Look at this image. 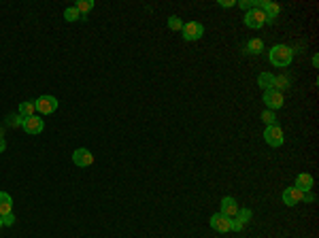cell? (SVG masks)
Listing matches in <instances>:
<instances>
[{
	"label": "cell",
	"instance_id": "obj_18",
	"mask_svg": "<svg viewBox=\"0 0 319 238\" xmlns=\"http://www.w3.org/2000/svg\"><path fill=\"white\" fill-rule=\"evenodd\" d=\"M260 51H264V43H262L260 38H251V41L247 43V53H255V55H258Z\"/></svg>",
	"mask_w": 319,
	"mask_h": 238
},
{
	"label": "cell",
	"instance_id": "obj_1",
	"mask_svg": "<svg viewBox=\"0 0 319 238\" xmlns=\"http://www.w3.org/2000/svg\"><path fill=\"white\" fill-rule=\"evenodd\" d=\"M292 58H294V51L290 49L287 45H275L273 49L268 51V60L270 64L277 66V68H285L292 64Z\"/></svg>",
	"mask_w": 319,
	"mask_h": 238
},
{
	"label": "cell",
	"instance_id": "obj_25",
	"mask_svg": "<svg viewBox=\"0 0 319 238\" xmlns=\"http://www.w3.org/2000/svg\"><path fill=\"white\" fill-rule=\"evenodd\" d=\"M219 6H226V9H230V6H236L234 0H219Z\"/></svg>",
	"mask_w": 319,
	"mask_h": 238
},
{
	"label": "cell",
	"instance_id": "obj_20",
	"mask_svg": "<svg viewBox=\"0 0 319 238\" xmlns=\"http://www.w3.org/2000/svg\"><path fill=\"white\" fill-rule=\"evenodd\" d=\"M64 19L66 21H77V19H83V17H81V13H79L75 6H68V9L64 11Z\"/></svg>",
	"mask_w": 319,
	"mask_h": 238
},
{
	"label": "cell",
	"instance_id": "obj_16",
	"mask_svg": "<svg viewBox=\"0 0 319 238\" xmlns=\"http://www.w3.org/2000/svg\"><path fill=\"white\" fill-rule=\"evenodd\" d=\"M34 113H36L34 100H28V102H21L19 105V117H32Z\"/></svg>",
	"mask_w": 319,
	"mask_h": 238
},
{
	"label": "cell",
	"instance_id": "obj_9",
	"mask_svg": "<svg viewBox=\"0 0 319 238\" xmlns=\"http://www.w3.org/2000/svg\"><path fill=\"white\" fill-rule=\"evenodd\" d=\"M238 211H241V206H238V202L234 200L232 196H226V198H221V215H226L228 219H234L238 215Z\"/></svg>",
	"mask_w": 319,
	"mask_h": 238
},
{
	"label": "cell",
	"instance_id": "obj_12",
	"mask_svg": "<svg viewBox=\"0 0 319 238\" xmlns=\"http://www.w3.org/2000/svg\"><path fill=\"white\" fill-rule=\"evenodd\" d=\"M249 219H251V211L249 209H241V211H238V215L232 219V230H234V232H241V230L247 228Z\"/></svg>",
	"mask_w": 319,
	"mask_h": 238
},
{
	"label": "cell",
	"instance_id": "obj_14",
	"mask_svg": "<svg viewBox=\"0 0 319 238\" xmlns=\"http://www.w3.org/2000/svg\"><path fill=\"white\" fill-rule=\"evenodd\" d=\"M13 213V198L6 192H0V217Z\"/></svg>",
	"mask_w": 319,
	"mask_h": 238
},
{
	"label": "cell",
	"instance_id": "obj_4",
	"mask_svg": "<svg viewBox=\"0 0 319 238\" xmlns=\"http://www.w3.org/2000/svg\"><path fill=\"white\" fill-rule=\"evenodd\" d=\"M181 32H183L185 41H198V38H202V34H204V26L198 21H187V23H183Z\"/></svg>",
	"mask_w": 319,
	"mask_h": 238
},
{
	"label": "cell",
	"instance_id": "obj_2",
	"mask_svg": "<svg viewBox=\"0 0 319 238\" xmlns=\"http://www.w3.org/2000/svg\"><path fill=\"white\" fill-rule=\"evenodd\" d=\"M21 128L26 130V134L30 136H36V134H41L45 130V121L38 115H32V117H23L21 121Z\"/></svg>",
	"mask_w": 319,
	"mask_h": 238
},
{
	"label": "cell",
	"instance_id": "obj_7",
	"mask_svg": "<svg viewBox=\"0 0 319 238\" xmlns=\"http://www.w3.org/2000/svg\"><path fill=\"white\" fill-rule=\"evenodd\" d=\"M209 224L215 232H221V234L232 232V219H228L226 215H221V213H215V215L209 219Z\"/></svg>",
	"mask_w": 319,
	"mask_h": 238
},
{
	"label": "cell",
	"instance_id": "obj_26",
	"mask_svg": "<svg viewBox=\"0 0 319 238\" xmlns=\"http://www.w3.org/2000/svg\"><path fill=\"white\" fill-rule=\"evenodd\" d=\"M4 147H6V142H4V138H2V136H0V153L4 151Z\"/></svg>",
	"mask_w": 319,
	"mask_h": 238
},
{
	"label": "cell",
	"instance_id": "obj_10",
	"mask_svg": "<svg viewBox=\"0 0 319 238\" xmlns=\"http://www.w3.org/2000/svg\"><path fill=\"white\" fill-rule=\"evenodd\" d=\"M73 162L79 166V168H87V166L94 164V153L90 151V149H77V151L73 153Z\"/></svg>",
	"mask_w": 319,
	"mask_h": 238
},
{
	"label": "cell",
	"instance_id": "obj_8",
	"mask_svg": "<svg viewBox=\"0 0 319 238\" xmlns=\"http://www.w3.org/2000/svg\"><path fill=\"white\" fill-rule=\"evenodd\" d=\"M264 105H266L268 111H277V109H281L285 105V98H283L281 92L268 90V92H264Z\"/></svg>",
	"mask_w": 319,
	"mask_h": 238
},
{
	"label": "cell",
	"instance_id": "obj_23",
	"mask_svg": "<svg viewBox=\"0 0 319 238\" xmlns=\"http://www.w3.org/2000/svg\"><path fill=\"white\" fill-rule=\"evenodd\" d=\"M238 6H241V9H245V11H251V9H255V0H241V2H238Z\"/></svg>",
	"mask_w": 319,
	"mask_h": 238
},
{
	"label": "cell",
	"instance_id": "obj_11",
	"mask_svg": "<svg viewBox=\"0 0 319 238\" xmlns=\"http://www.w3.org/2000/svg\"><path fill=\"white\" fill-rule=\"evenodd\" d=\"M305 200V192H300L298 187H287L283 192V204L287 206H296Z\"/></svg>",
	"mask_w": 319,
	"mask_h": 238
},
{
	"label": "cell",
	"instance_id": "obj_13",
	"mask_svg": "<svg viewBox=\"0 0 319 238\" xmlns=\"http://www.w3.org/2000/svg\"><path fill=\"white\" fill-rule=\"evenodd\" d=\"M313 177H311V174H307V172H302V174H298L296 177V183H294V187H298L300 192H311V189H313Z\"/></svg>",
	"mask_w": 319,
	"mask_h": 238
},
{
	"label": "cell",
	"instance_id": "obj_21",
	"mask_svg": "<svg viewBox=\"0 0 319 238\" xmlns=\"http://www.w3.org/2000/svg\"><path fill=\"white\" fill-rule=\"evenodd\" d=\"M262 119H264V123L266 125H275L277 123V115H275V111H264V113H262Z\"/></svg>",
	"mask_w": 319,
	"mask_h": 238
},
{
	"label": "cell",
	"instance_id": "obj_22",
	"mask_svg": "<svg viewBox=\"0 0 319 238\" xmlns=\"http://www.w3.org/2000/svg\"><path fill=\"white\" fill-rule=\"evenodd\" d=\"M168 28L170 30H181L183 28L181 17H177V15H170V17H168Z\"/></svg>",
	"mask_w": 319,
	"mask_h": 238
},
{
	"label": "cell",
	"instance_id": "obj_19",
	"mask_svg": "<svg viewBox=\"0 0 319 238\" xmlns=\"http://www.w3.org/2000/svg\"><path fill=\"white\" fill-rule=\"evenodd\" d=\"M287 87H290V79H287V77H275V83H273V90L275 92H281L283 94Z\"/></svg>",
	"mask_w": 319,
	"mask_h": 238
},
{
	"label": "cell",
	"instance_id": "obj_17",
	"mask_svg": "<svg viewBox=\"0 0 319 238\" xmlns=\"http://www.w3.org/2000/svg\"><path fill=\"white\" fill-rule=\"evenodd\" d=\"M75 9H77L79 13H81V17L85 19V15L94 9V0H79V2L75 4Z\"/></svg>",
	"mask_w": 319,
	"mask_h": 238
},
{
	"label": "cell",
	"instance_id": "obj_6",
	"mask_svg": "<svg viewBox=\"0 0 319 238\" xmlns=\"http://www.w3.org/2000/svg\"><path fill=\"white\" fill-rule=\"evenodd\" d=\"M266 23V15L262 9H251V11H247L245 13V26L247 28H253V30H258L262 28Z\"/></svg>",
	"mask_w": 319,
	"mask_h": 238
},
{
	"label": "cell",
	"instance_id": "obj_5",
	"mask_svg": "<svg viewBox=\"0 0 319 238\" xmlns=\"http://www.w3.org/2000/svg\"><path fill=\"white\" fill-rule=\"evenodd\" d=\"M34 107H36V113L51 115V113H55V109H58V98H53V96H41V98L34 100Z\"/></svg>",
	"mask_w": 319,
	"mask_h": 238
},
{
	"label": "cell",
	"instance_id": "obj_3",
	"mask_svg": "<svg viewBox=\"0 0 319 238\" xmlns=\"http://www.w3.org/2000/svg\"><path fill=\"white\" fill-rule=\"evenodd\" d=\"M264 140L268 142L270 147H281L283 145V130H281V125L275 123V125H266V130H264Z\"/></svg>",
	"mask_w": 319,
	"mask_h": 238
},
{
	"label": "cell",
	"instance_id": "obj_24",
	"mask_svg": "<svg viewBox=\"0 0 319 238\" xmlns=\"http://www.w3.org/2000/svg\"><path fill=\"white\" fill-rule=\"evenodd\" d=\"M13 224H15V215H13V213H9V215L2 217V226L9 228V226H13Z\"/></svg>",
	"mask_w": 319,
	"mask_h": 238
},
{
	"label": "cell",
	"instance_id": "obj_27",
	"mask_svg": "<svg viewBox=\"0 0 319 238\" xmlns=\"http://www.w3.org/2000/svg\"><path fill=\"white\" fill-rule=\"evenodd\" d=\"M0 228H2V217H0Z\"/></svg>",
	"mask_w": 319,
	"mask_h": 238
},
{
	"label": "cell",
	"instance_id": "obj_15",
	"mask_svg": "<svg viewBox=\"0 0 319 238\" xmlns=\"http://www.w3.org/2000/svg\"><path fill=\"white\" fill-rule=\"evenodd\" d=\"M273 83H275V75H270V73H262V75L258 77V85H260L264 92L273 90Z\"/></svg>",
	"mask_w": 319,
	"mask_h": 238
}]
</instances>
